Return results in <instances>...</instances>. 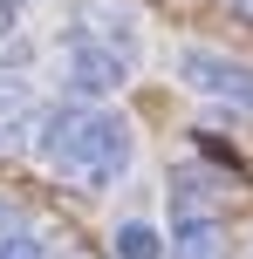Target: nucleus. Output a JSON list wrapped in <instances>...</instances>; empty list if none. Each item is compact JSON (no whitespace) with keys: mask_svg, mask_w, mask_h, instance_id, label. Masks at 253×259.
<instances>
[{"mask_svg":"<svg viewBox=\"0 0 253 259\" xmlns=\"http://www.w3.org/2000/svg\"><path fill=\"white\" fill-rule=\"evenodd\" d=\"M130 150H137V137L117 109H68V116H48V130H41V157L82 191L117 184L130 170Z\"/></svg>","mask_w":253,"mask_h":259,"instance_id":"1","label":"nucleus"},{"mask_svg":"<svg viewBox=\"0 0 253 259\" xmlns=\"http://www.w3.org/2000/svg\"><path fill=\"white\" fill-rule=\"evenodd\" d=\"M178 82L199 103H226V109H253V62L226 48H185L178 55Z\"/></svg>","mask_w":253,"mask_h":259,"instance_id":"2","label":"nucleus"},{"mask_svg":"<svg viewBox=\"0 0 253 259\" xmlns=\"http://www.w3.org/2000/svg\"><path fill=\"white\" fill-rule=\"evenodd\" d=\"M62 82H68V96H82V103H103V96H117L123 82H130V55H117L96 34H76L62 48Z\"/></svg>","mask_w":253,"mask_h":259,"instance_id":"3","label":"nucleus"},{"mask_svg":"<svg viewBox=\"0 0 253 259\" xmlns=\"http://www.w3.org/2000/svg\"><path fill=\"white\" fill-rule=\"evenodd\" d=\"M110 252H117V259H164V252H171V239H164L151 219H123L117 232H110Z\"/></svg>","mask_w":253,"mask_h":259,"instance_id":"4","label":"nucleus"},{"mask_svg":"<svg viewBox=\"0 0 253 259\" xmlns=\"http://www.w3.org/2000/svg\"><path fill=\"white\" fill-rule=\"evenodd\" d=\"M96 41H110V48L117 55H137V21H130V7H123V0H103V7H96Z\"/></svg>","mask_w":253,"mask_h":259,"instance_id":"5","label":"nucleus"},{"mask_svg":"<svg viewBox=\"0 0 253 259\" xmlns=\"http://www.w3.org/2000/svg\"><path fill=\"white\" fill-rule=\"evenodd\" d=\"M14 130H34V96L0 82V137H14Z\"/></svg>","mask_w":253,"mask_h":259,"instance_id":"6","label":"nucleus"},{"mask_svg":"<svg viewBox=\"0 0 253 259\" xmlns=\"http://www.w3.org/2000/svg\"><path fill=\"white\" fill-rule=\"evenodd\" d=\"M171 246H178V259H219V232L212 225H185Z\"/></svg>","mask_w":253,"mask_h":259,"instance_id":"7","label":"nucleus"},{"mask_svg":"<svg viewBox=\"0 0 253 259\" xmlns=\"http://www.w3.org/2000/svg\"><path fill=\"white\" fill-rule=\"evenodd\" d=\"M0 259H41V239L34 232H7L0 239Z\"/></svg>","mask_w":253,"mask_h":259,"instance_id":"8","label":"nucleus"},{"mask_svg":"<svg viewBox=\"0 0 253 259\" xmlns=\"http://www.w3.org/2000/svg\"><path fill=\"white\" fill-rule=\"evenodd\" d=\"M21 7H27V0H0V41H7L14 27H21Z\"/></svg>","mask_w":253,"mask_h":259,"instance_id":"9","label":"nucleus"},{"mask_svg":"<svg viewBox=\"0 0 253 259\" xmlns=\"http://www.w3.org/2000/svg\"><path fill=\"white\" fill-rule=\"evenodd\" d=\"M233 7H240V14H246V21H253V0H233Z\"/></svg>","mask_w":253,"mask_h":259,"instance_id":"10","label":"nucleus"}]
</instances>
